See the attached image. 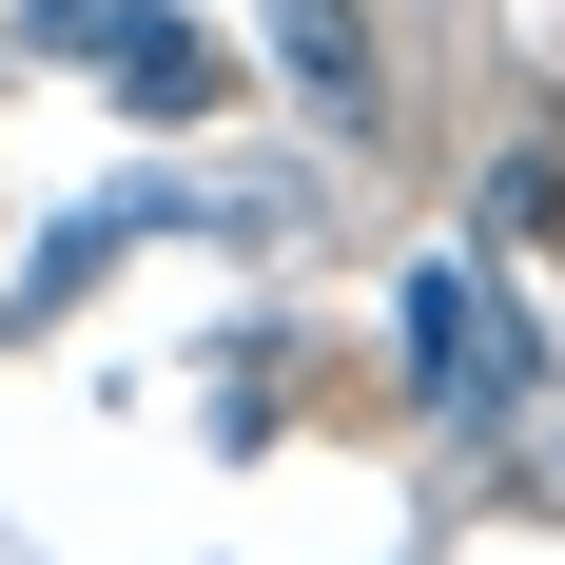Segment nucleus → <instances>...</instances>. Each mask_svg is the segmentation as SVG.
Instances as JSON below:
<instances>
[{"mask_svg":"<svg viewBox=\"0 0 565 565\" xmlns=\"http://www.w3.org/2000/svg\"><path fill=\"white\" fill-rule=\"evenodd\" d=\"M391 332H409V391L449 409V429H488V409H526V332H508V312H488V292L449 274V254H429V274L391 292Z\"/></svg>","mask_w":565,"mask_h":565,"instance_id":"obj_1","label":"nucleus"},{"mask_svg":"<svg viewBox=\"0 0 565 565\" xmlns=\"http://www.w3.org/2000/svg\"><path fill=\"white\" fill-rule=\"evenodd\" d=\"M78 58H98V78H117L137 117H215V98H234V58L195 40V20H157V0H117V20H78Z\"/></svg>","mask_w":565,"mask_h":565,"instance_id":"obj_2","label":"nucleus"},{"mask_svg":"<svg viewBox=\"0 0 565 565\" xmlns=\"http://www.w3.org/2000/svg\"><path fill=\"white\" fill-rule=\"evenodd\" d=\"M274 40H292V78L332 117H371V40H351V0H274Z\"/></svg>","mask_w":565,"mask_h":565,"instance_id":"obj_3","label":"nucleus"},{"mask_svg":"<svg viewBox=\"0 0 565 565\" xmlns=\"http://www.w3.org/2000/svg\"><path fill=\"white\" fill-rule=\"evenodd\" d=\"M488 234H508V254H526V234H565V157H508V175H488Z\"/></svg>","mask_w":565,"mask_h":565,"instance_id":"obj_4","label":"nucleus"}]
</instances>
